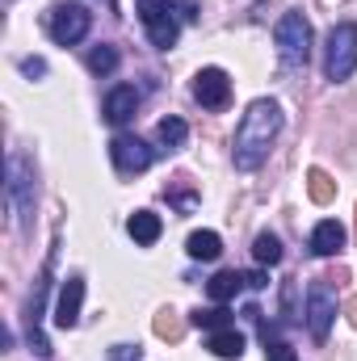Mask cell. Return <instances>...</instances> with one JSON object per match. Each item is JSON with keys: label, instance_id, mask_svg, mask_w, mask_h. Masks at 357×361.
<instances>
[{"label": "cell", "instance_id": "6da1fadb", "mask_svg": "<svg viewBox=\"0 0 357 361\" xmlns=\"http://www.w3.org/2000/svg\"><path fill=\"white\" fill-rule=\"evenodd\" d=\"M277 130H282V105H277V101L261 97V101H253V105L244 109V118H240V126H236V143H231V160H236L240 173H253V169L265 164Z\"/></svg>", "mask_w": 357, "mask_h": 361}, {"label": "cell", "instance_id": "7a4b0ae2", "mask_svg": "<svg viewBox=\"0 0 357 361\" xmlns=\"http://www.w3.org/2000/svg\"><path fill=\"white\" fill-rule=\"evenodd\" d=\"M139 4V21L147 25V38H152V47H160V51H169V47H177V17L185 21H198V8L193 4H185V0H135Z\"/></svg>", "mask_w": 357, "mask_h": 361}, {"label": "cell", "instance_id": "3957f363", "mask_svg": "<svg viewBox=\"0 0 357 361\" xmlns=\"http://www.w3.org/2000/svg\"><path fill=\"white\" fill-rule=\"evenodd\" d=\"M4 202L13 210L17 227L30 231V223H34V173L25 169V160L17 152H8V160H4Z\"/></svg>", "mask_w": 357, "mask_h": 361}, {"label": "cell", "instance_id": "277c9868", "mask_svg": "<svg viewBox=\"0 0 357 361\" xmlns=\"http://www.w3.org/2000/svg\"><path fill=\"white\" fill-rule=\"evenodd\" d=\"M277 55L290 68H303L311 59V21L303 13H286L277 21Z\"/></svg>", "mask_w": 357, "mask_h": 361}, {"label": "cell", "instance_id": "5b68a950", "mask_svg": "<svg viewBox=\"0 0 357 361\" xmlns=\"http://www.w3.org/2000/svg\"><path fill=\"white\" fill-rule=\"evenodd\" d=\"M328 80H349L357 72V25L353 21H341L332 25L328 34Z\"/></svg>", "mask_w": 357, "mask_h": 361}, {"label": "cell", "instance_id": "8992f818", "mask_svg": "<svg viewBox=\"0 0 357 361\" xmlns=\"http://www.w3.org/2000/svg\"><path fill=\"white\" fill-rule=\"evenodd\" d=\"M332 315H337V298H332L328 277H320V281H311V290H307V328H311V341H315V345L328 341Z\"/></svg>", "mask_w": 357, "mask_h": 361}, {"label": "cell", "instance_id": "52a82bcc", "mask_svg": "<svg viewBox=\"0 0 357 361\" xmlns=\"http://www.w3.org/2000/svg\"><path fill=\"white\" fill-rule=\"evenodd\" d=\"M51 273H55V252L47 257V265H42V277L34 281V294H30V307H25V319H30V353L34 357H51V341L38 332V315H42V302H47V290H51Z\"/></svg>", "mask_w": 357, "mask_h": 361}, {"label": "cell", "instance_id": "ba28073f", "mask_svg": "<svg viewBox=\"0 0 357 361\" xmlns=\"http://www.w3.org/2000/svg\"><path fill=\"white\" fill-rule=\"evenodd\" d=\"M89 25H92V13L85 4H55V13H51V38L59 47H76L89 34Z\"/></svg>", "mask_w": 357, "mask_h": 361}, {"label": "cell", "instance_id": "9c48e42d", "mask_svg": "<svg viewBox=\"0 0 357 361\" xmlns=\"http://www.w3.org/2000/svg\"><path fill=\"white\" fill-rule=\"evenodd\" d=\"M109 160H114V169L118 173H143V169H152V160H156V152L139 139V135H118L114 143H109Z\"/></svg>", "mask_w": 357, "mask_h": 361}, {"label": "cell", "instance_id": "30bf717a", "mask_svg": "<svg viewBox=\"0 0 357 361\" xmlns=\"http://www.w3.org/2000/svg\"><path fill=\"white\" fill-rule=\"evenodd\" d=\"M193 97H198L202 109H223V105L231 101V80H227V72H223V68H202V72L193 76Z\"/></svg>", "mask_w": 357, "mask_h": 361}, {"label": "cell", "instance_id": "8fae6325", "mask_svg": "<svg viewBox=\"0 0 357 361\" xmlns=\"http://www.w3.org/2000/svg\"><path fill=\"white\" fill-rule=\"evenodd\" d=\"M80 302H85V277H68L55 302V328H76L80 324Z\"/></svg>", "mask_w": 357, "mask_h": 361}, {"label": "cell", "instance_id": "7c38bea8", "mask_svg": "<svg viewBox=\"0 0 357 361\" xmlns=\"http://www.w3.org/2000/svg\"><path fill=\"white\" fill-rule=\"evenodd\" d=\"M135 109H139V92H135V85H118V89H109V97H105V122L122 126V122L135 118Z\"/></svg>", "mask_w": 357, "mask_h": 361}, {"label": "cell", "instance_id": "4fadbf2b", "mask_svg": "<svg viewBox=\"0 0 357 361\" xmlns=\"http://www.w3.org/2000/svg\"><path fill=\"white\" fill-rule=\"evenodd\" d=\"M341 248H345V227H341L337 219L315 223V231H311V252H315V257H337Z\"/></svg>", "mask_w": 357, "mask_h": 361}, {"label": "cell", "instance_id": "5bb4252c", "mask_svg": "<svg viewBox=\"0 0 357 361\" xmlns=\"http://www.w3.org/2000/svg\"><path fill=\"white\" fill-rule=\"evenodd\" d=\"M126 231H131V240H135V244L152 248V244L160 240L164 223H160V214H156V210H135V214L126 219Z\"/></svg>", "mask_w": 357, "mask_h": 361}, {"label": "cell", "instance_id": "9a60e30c", "mask_svg": "<svg viewBox=\"0 0 357 361\" xmlns=\"http://www.w3.org/2000/svg\"><path fill=\"white\" fill-rule=\"evenodd\" d=\"M206 349H210L214 357L236 361V357H244V336H240L236 328H219V332H210V336H206Z\"/></svg>", "mask_w": 357, "mask_h": 361}, {"label": "cell", "instance_id": "2e32d148", "mask_svg": "<svg viewBox=\"0 0 357 361\" xmlns=\"http://www.w3.org/2000/svg\"><path fill=\"white\" fill-rule=\"evenodd\" d=\"M185 252H189L193 261H219V252H223V240H219L214 231H193V235L185 240Z\"/></svg>", "mask_w": 357, "mask_h": 361}, {"label": "cell", "instance_id": "e0dca14e", "mask_svg": "<svg viewBox=\"0 0 357 361\" xmlns=\"http://www.w3.org/2000/svg\"><path fill=\"white\" fill-rule=\"evenodd\" d=\"M240 286H248V281H244V273L227 269V273H219V277H210L206 294H210L214 302H227V298H236V294H240Z\"/></svg>", "mask_w": 357, "mask_h": 361}, {"label": "cell", "instance_id": "ac0fdd59", "mask_svg": "<svg viewBox=\"0 0 357 361\" xmlns=\"http://www.w3.org/2000/svg\"><path fill=\"white\" fill-rule=\"evenodd\" d=\"M307 193H311L315 206H328V202L337 197V180L328 177L324 169H311V173H307Z\"/></svg>", "mask_w": 357, "mask_h": 361}, {"label": "cell", "instance_id": "d6986e66", "mask_svg": "<svg viewBox=\"0 0 357 361\" xmlns=\"http://www.w3.org/2000/svg\"><path fill=\"white\" fill-rule=\"evenodd\" d=\"M253 257H257V265H282V240L273 231H261L253 244Z\"/></svg>", "mask_w": 357, "mask_h": 361}, {"label": "cell", "instance_id": "ffe728a7", "mask_svg": "<svg viewBox=\"0 0 357 361\" xmlns=\"http://www.w3.org/2000/svg\"><path fill=\"white\" fill-rule=\"evenodd\" d=\"M193 324L206 328V332H219V328H231V311L219 302V307H206V311H193Z\"/></svg>", "mask_w": 357, "mask_h": 361}, {"label": "cell", "instance_id": "44dd1931", "mask_svg": "<svg viewBox=\"0 0 357 361\" xmlns=\"http://www.w3.org/2000/svg\"><path fill=\"white\" fill-rule=\"evenodd\" d=\"M152 328H156V336H160V341H181V332H185V319H181L173 307H164V311L156 315V324H152Z\"/></svg>", "mask_w": 357, "mask_h": 361}, {"label": "cell", "instance_id": "7402d4cb", "mask_svg": "<svg viewBox=\"0 0 357 361\" xmlns=\"http://www.w3.org/2000/svg\"><path fill=\"white\" fill-rule=\"evenodd\" d=\"M114 68H118V47H105V42H101V47H92V51H89V72L109 76Z\"/></svg>", "mask_w": 357, "mask_h": 361}, {"label": "cell", "instance_id": "603a6c76", "mask_svg": "<svg viewBox=\"0 0 357 361\" xmlns=\"http://www.w3.org/2000/svg\"><path fill=\"white\" fill-rule=\"evenodd\" d=\"M156 135H160V143H164V147H169V152H173V147H181V143H185V139H189V126H185V122H181V118H164V122H160V130H156Z\"/></svg>", "mask_w": 357, "mask_h": 361}, {"label": "cell", "instance_id": "cb8c5ba5", "mask_svg": "<svg viewBox=\"0 0 357 361\" xmlns=\"http://www.w3.org/2000/svg\"><path fill=\"white\" fill-rule=\"evenodd\" d=\"M261 341H265V361H298L294 357V349H290L286 341H277L273 328H265V324H261Z\"/></svg>", "mask_w": 357, "mask_h": 361}, {"label": "cell", "instance_id": "d4e9b609", "mask_svg": "<svg viewBox=\"0 0 357 361\" xmlns=\"http://www.w3.org/2000/svg\"><path fill=\"white\" fill-rule=\"evenodd\" d=\"M139 357H143L139 345H114V349H109V361H139Z\"/></svg>", "mask_w": 357, "mask_h": 361}, {"label": "cell", "instance_id": "484cf974", "mask_svg": "<svg viewBox=\"0 0 357 361\" xmlns=\"http://www.w3.org/2000/svg\"><path fill=\"white\" fill-rule=\"evenodd\" d=\"M21 72H25V76H47V63H42L38 55H34V59H21Z\"/></svg>", "mask_w": 357, "mask_h": 361}, {"label": "cell", "instance_id": "4316f807", "mask_svg": "<svg viewBox=\"0 0 357 361\" xmlns=\"http://www.w3.org/2000/svg\"><path fill=\"white\" fill-rule=\"evenodd\" d=\"M244 281H248L253 290H265V286H269V277H265L261 269H257V273H244Z\"/></svg>", "mask_w": 357, "mask_h": 361}, {"label": "cell", "instance_id": "83f0119b", "mask_svg": "<svg viewBox=\"0 0 357 361\" xmlns=\"http://www.w3.org/2000/svg\"><path fill=\"white\" fill-rule=\"evenodd\" d=\"M345 315H349V324H353V328H357V294H353V298H349V302H345Z\"/></svg>", "mask_w": 357, "mask_h": 361}, {"label": "cell", "instance_id": "f1b7e54d", "mask_svg": "<svg viewBox=\"0 0 357 361\" xmlns=\"http://www.w3.org/2000/svg\"><path fill=\"white\" fill-rule=\"evenodd\" d=\"M109 4H114V0H109Z\"/></svg>", "mask_w": 357, "mask_h": 361}]
</instances>
